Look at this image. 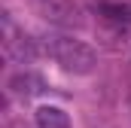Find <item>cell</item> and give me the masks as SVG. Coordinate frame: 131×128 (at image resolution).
I'll return each mask as SVG.
<instances>
[{"instance_id":"6da1fadb","label":"cell","mask_w":131,"mask_h":128,"mask_svg":"<svg viewBox=\"0 0 131 128\" xmlns=\"http://www.w3.org/2000/svg\"><path fill=\"white\" fill-rule=\"evenodd\" d=\"M46 52L61 64L67 73H79V76L92 73V70H95V64H98L95 49H92V46H85V43H82V40H76V37H52V40L46 43Z\"/></svg>"},{"instance_id":"7a4b0ae2","label":"cell","mask_w":131,"mask_h":128,"mask_svg":"<svg viewBox=\"0 0 131 128\" xmlns=\"http://www.w3.org/2000/svg\"><path fill=\"white\" fill-rule=\"evenodd\" d=\"M37 3H40L43 15L52 18V22H58V25H70V22H76V15H79L76 3H70V0H37Z\"/></svg>"},{"instance_id":"3957f363","label":"cell","mask_w":131,"mask_h":128,"mask_svg":"<svg viewBox=\"0 0 131 128\" xmlns=\"http://www.w3.org/2000/svg\"><path fill=\"white\" fill-rule=\"evenodd\" d=\"M37 128H70V116L61 107H40L37 110Z\"/></svg>"},{"instance_id":"277c9868","label":"cell","mask_w":131,"mask_h":128,"mask_svg":"<svg viewBox=\"0 0 131 128\" xmlns=\"http://www.w3.org/2000/svg\"><path fill=\"white\" fill-rule=\"evenodd\" d=\"M101 12L113 22H131V6H125V3H107V6H101Z\"/></svg>"},{"instance_id":"5b68a950","label":"cell","mask_w":131,"mask_h":128,"mask_svg":"<svg viewBox=\"0 0 131 128\" xmlns=\"http://www.w3.org/2000/svg\"><path fill=\"white\" fill-rule=\"evenodd\" d=\"M6 52H9V55H15V40H6ZM31 52H34L31 43H25V46L18 49V55H21V58H25V55H31Z\"/></svg>"}]
</instances>
